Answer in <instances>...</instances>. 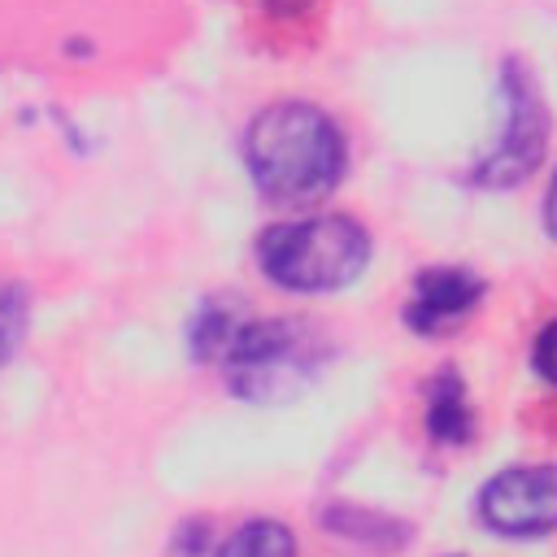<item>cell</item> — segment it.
<instances>
[{
    "label": "cell",
    "mask_w": 557,
    "mask_h": 557,
    "mask_svg": "<svg viewBox=\"0 0 557 557\" xmlns=\"http://www.w3.org/2000/svg\"><path fill=\"white\" fill-rule=\"evenodd\" d=\"M479 518L509 540L557 531V466H509L492 474L479 492Z\"/></svg>",
    "instance_id": "cell-5"
},
{
    "label": "cell",
    "mask_w": 557,
    "mask_h": 557,
    "mask_svg": "<svg viewBox=\"0 0 557 557\" xmlns=\"http://www.w3.org/2000/svg\"><path fill=\"white\" fill-rule=\"evenodd\" d=\"M531 366H535V374L548 383V387H557V318L535 335V348H531Z\"/></svg>",
    "instance_id": "cell-11"
},
{
    "label": "cell",
    "mask_w": 557,
    "mask_h": 557,
    "mask_svg": "<svg viewBox=\"0 0 557 557\" xmlns=\"http://www.w3.org/2000/svg\"><path fill=\"white\" fill-rule=\"evenodd\" d=\"M226 383L248 400H287L318 379L322 344L305 322L287 318H239L222 357Z\"/></svg>",
    "instance_id": "cell-3"
},
{
    "label": "cell",
    "mask_w": 557,
    "mask_h": 557,
    "mask_svg": "<svg viewBox=\"0 0 557 557\" xmlns=\"http://www.w3.org/2000/svg\"><path fill=\"white\" fill-rule=\"evenodd\" d=\"M244 161L270 205L305 209L339 187L348 144L326 109L309 100H278L248 122Z\"/></svg>",
    "instance_id": "cell-1"
},
{
    "label": "cell",
    "mask_w": 557,
    "mask_h": 557,
    "mask_svg": "<svg viewBox=\"0 0 557 557\" xmlns=\"http://www.w3.org/2000/svg\"><path fill=\"white\" fill-rule=\"evenodd\" d=\"M218 557H296V535L274 518H257L231 531Z\"/></svg>",
    "instance_id": "cell-8"
},
{
    "label": "cell",
    "mask_w": 557,
    "mask_h": 557,
    "mask_svg": "<svg viewBox=\"0 0 557 557\" xmlns=\"http://www.w3.org/2000/svg\"><path fill=\"white\" fill-rule=\"evenodd\" d=\"M22 335H26V292L0 287V366L17 352Z\"/></svg>",
    "instance_id": "cell-9"
},
{
    "label": "cell",
    "mask_w": 557,
    "mask_h": 557,
    "mask_svg": "<svg viewBox=\"0 0 557 557\" xmlns=\"http://www.w3.org/2000/svg\"><path fill=\"white\" fill-rule=\"evenodd\" d=\"M274 13H296V9H309V0H265Z\"/></svg>",
    "instance_id": "cell-13"
},
{
    "label": "cell",
    "mask_w": 557,
    "mask_h": 557,
    "mask_svg": "<svg viewBox=\"0 0 557 557\" xmlns=\"http://www.w3.org/2000/svg\"><path fill=\"white\" fill-rule=\"evenodd\" d=\"M261 274L283 292H339L361 278L370 265V235L357 218L318 213L261 231L257 239Z\"/></svg>",
    "instance_id": "cell-2"
},
{
    "label": "cell",
    "mask_w": 557,
    "mask_h": 557,
    "mask_svg": "<svg viewBox=\"0 0 557 557\" xmlns=\"http://www.w3.org/2000/svg\"><path fill=\"white\" fill-rule=\"evenodd\" d=\"M544 226H548V235H553V244H557V174H553L548 196H544Z\"/></svg>",
    "instance_id": "cell-12"
},
{
    "label": "cell",
    "mask_w": 557,
    "mask_h": 557,
    "mask_svg": "<svg viewBox=\"0 0 557 557\" xmlns=\"http://www.w3.org/2000/svg\"><path fill=\"white\" fill-rule=\"evenodd\" d=\"M483 296H487V283L474 270L431 265V270L413 274V296L405 305V326L418 331V335H448L479 309Z\"/></svg>",
    "instance_id": "cell-6"
},
{
    "label": "cell",
    "mask_w": 557,
    "mask_h": 557,
    "mask_svg": "<svg viewBox=\"0 0 557 557\" xmlns=\"http://www.w3.org/2000/svg\"><path fill=\"white\" fill-rule=\"evenodd\" d=\"M500 100H505V131H500V144L474 165L479 187L522 183L544 161V148H548V104H544V91L527 65L505 61Z\"/></svg>",
    "instance_id": "cell-4"
},
{
    "label": "cell",
    "mask_w": 557,
    "mask_h": 557,
    "mask_svg": "<svg viewBox=\"0 0 557 557\" xmlns=\"http://www.w3.org/2000/svg\"><path fill=\"white\" fill-rule=\"evenodd\" d=\"M326 527L339 531V535H370L374 544H396V540H387V531H405L392 518H374V513L366 518L361 509H331L326 513Z\"/></svg>",
    "instance_id": "cell-10"
},
{
    "label": "cell",
    "mask_w": 557,
    "mask_h": 557,
    "mask_svg": "<svg viewBox=\"0 0 557 557\" xmlns=\"http://www.w3.org/2000/svg\"><path fill=\"white\" fill-rule=\"evenodd\" d=\"M426 431H431V440L453 444V448L470 444V435H474V409L453 370H440L426 383Z\"/></svg>",
    "instance_id": "cell-7"
}]
</instances>
